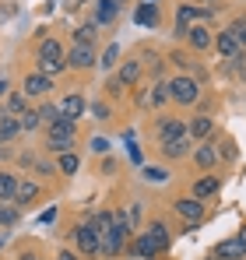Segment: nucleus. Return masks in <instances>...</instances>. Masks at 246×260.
<instances>
[{"label": "nucleus", "instance_id": "1", "mask_svg": "<svg viewBox=\"0 0 246 260\" xmlns=\"http://www.w3.org/2000/svg\"><path fill=\"white\" fill-rule=\"evenodd\" d=\"M169 99L179 102V106H194L201 99V88H197L194 78H172L169 81Z\"/></svg>", "mask_w": 246, "mask_h": 260}, {"label": "nucleus", "instance_id": "2", "mask_svg": "<svg viewBox=\"0 0 246 260\" xmlns=\"http://www.w3.org/2000/svg\"><path fill=\"white\" fill-rule=\"evenodd\" d=\"M64 67H71V71H88V67H95V49L74 43L64 53Z\"/></svg>", "mask_w": 246, "mask_h": 260}, {"label": "nucleus", "instance_id": "3", "mask_svg": "<svg viewBox=\"0 0 246 260\" xmlns=\"http://www.w3.org/2000/svg\"><path fill=\"white\" fill-rule=\"evenodd\" d=\"M172 208H176V215L183 218V221H190V225H197V221L204 218V204H201L197 197H179Z\"/></svg>", "mask_w": 246, "mask_h": 260}, {"label": "nucleus", "instance_id": "4", "mask_svg": "<svg viewBox=\"0 0 246 260\" xmlns=\"http://www.w3.org/2000/svg\"><path fill=\"white\" fill-rule=\"evenodd\" d=\"M53 63H64V49L56 39H46V43H39V74H46Z\"/></svg>", "mask_w": 246, "mask_h": 260}, {"label": "nucleus", "instance_id": "5", "mask_svg": "<svg viewBox=\"0 0 246 260\" xmlns=\"http://www.w3.org/2000/svg\"><path fill=\"white\" fill-rule=\"evenodd\" d=\"M21 91H25V99H42L46 91H53V78H46V74H28L25 78V85H21Z\"/></svg>", "mask_w": 246, "mask_h": 260}, {"label": "nucleus", "instance_id": "6", "mask_svg": "<svg viewBox=\"0 0 246 260\" xmlns=\"http://www.w3.org/2000/svg\"><path fill=\"white\" fill-rule=\"evenodd\" d=\"M74 243H78V250L88 253V257H95V253H99V236H95V229H91V225H78V229H74Z\"/></svg>", "mask_w": 246, "mask_h": 260}, {"label": "nucleus", "instance_id": "7", "mask_svg": "<svg viewBox=\"0 0 246 260\" xmlns=\"http://www.w3.org/2000/svg\"><path fill=\"white\" fill-rule=\"evenodd\" d=\"M155 134H159V141H172V137H183L187 134V123L183 120H176V116H159V127H155Z\"/></svg>", "mask_w": 246, "mask_h": 260}, {"label": "nucleus", "instance_id": "8", "mask_svg": "<svg viewBox=\"0 0 246 260\" xmlns=\"http://www.w3.org/2000/svg\"><path fill=\"white\" fill-rule=\"evenodd\" d=\"M194 162H197V169H204V173L218 166V151H214V141H211V137H207L204 144L194 151Z\"/></svg>", "mask_w": 246, "mask_h": 260}, {"label": "nucleus", "instance_id": "9", "mask_svg": "<svg viewBox=\"0 0 246 260\" xmlns=\"http://www.w3.org/2000/svg\"><path fill=\"white\" fill-rule=\"evenodd\" d=\"M134 21H137V25H144V28H159L162 14H159V7H155V4H148V0H144V4L134 11Z\"/></svg>", "mask_w": 246, "mask_h": 260}, {"label": "nucleus", "instance_id": "10", "mask_svg": "<svg viewBox=\"0 0 246 260\" xmlns=\"http://www.w3.org/2000/svg\"><path fill=\"white\" fill-rule=\"evenodd\" d=\"M36 197H39V183L36 179H18V190H14V201L11 204L21 208V204H32Z\"/></svg>", "mask_w": 246, "mask_h": 260}, {"label": "nucleus", "instance_id": "11", "mask_svg": "<svg viewBox=\"0 0 246 260\" xmlns=\"http://www.w3.org/2000/svg\"><path fill=\"white\" fill-rule=\"evenodd\" d=\"M187 151H190V134H183V137H172V141H165L162 144V155L165 158H187Z\"/></svg>", "mask_w": 246, "mask_h": 260}, {"label": "nucleus", "instance_id": "12", "mask_svg": "<svg viewBox=\"0 0 246 260\" xmlns=\"http://www.w3.org/2000/svg\"><path fill=\"white\" fill-rule=\"evenodd\" d=\"M211 253H214V257H222V260H243L246 257V250H243V243H239V239H225V243H218Z\"/></svg>", "mask_w": 246, "mask_h": 260}, {"label": "nucleus", "instance_id": "13", "mask_svg": "<svg viewBox=\"0 0 246 260\" xmlns=\"http://www.w3.org/2000/svg\"><path fill=\"white\" fill-rule=\"evenodd\" d=\"M81 113H84V99L78 91H71V95L60 102V116H64V120H78Z\"/></svg>", "mask_w": 246, "mask_h": 260}, {"label": "nucleus", "instance_id": "14", "mask_svg": "<svg viewBox=\"0 0 246 260\" xmlns=\"http://www.w3.org/2000/svg\"><path fill=\"white\" fill-rule=\"evenodd\" d=\"M18 134H21V123H18L11 113H4V109H0V144L18 141Z\"/></svg>", "mask_w": 246, "mask_h": 260}, {"label": "nucleus", "instance_id": "15", "mask_svg": "<svg viewBox=\"0 0 246 260\" xmlns=\"http://www.w3.org/2000/svg\"><path fill=\"white\" fill-rule=\"evenodd\" d=\"M194 18H197V7H187V4H179V7H176V36H179V39L190 32Z\"/></svg>", "mask_w": 246, "mask_h": 260}, {"label": "nucleus", "instance_id": "16", "mask_svg": "<svg viewBox=\"0 0 246 260\" xmlns=\"http://www.w3.org/2000/svg\"><path fill=\"white\" fill-rule=\"evenodd\" d=\"M214 49H218V53L229 60V56H236V53H239V39H236V36L225 28V32H218V36H214Z\"/></svg>", "mask_w": 246, "mask_h": 260}, {"label": "nucleus", "instance_id": "17", "mask_svg": "<svg viewBox=\"0 0 246 260\" xmlns=\"http://www.w3.org/2000/svg\"><path fill=\"white\" fill-rule=\"evenodd\" d=\"M120 14V7L113 0H95V25H113Z\"/></svg>", "mask_w": 246, "mask_h": 260}, {"label": "nucleus", "instance_id": "18", "mask_svg": "<svg viewBox=\"0 0 246 260\" xmlns=\"http://www.w3.org/2000/svg\"><path fill=\"white\" fill-rule=\"evenodd\" d=\"M187 134H190V137L207 141V137L214 134V120H211V116H194V120H190V127H187Z\"/></svg>", "mask_w": 246, "mask_h": 260}, {"label": "nucleus", "instance_id": "19", "mask_svg": "<svg viewBox=\"0 0 246 260\" xmlns=\"http://www.w3.org/2000/svg\"><path fill=\"white\" fill-rule=\"evenodd\" d=\"M187 39H190V46L194 49H211V32H207V25H190V32H187Z\"/></svg>", "mask_w": 246, "mask_h": 260}, {"label": "nucleus", "instance_id": "20", "mask_svg": "<svg viewBox=\"0 0 246 260\" xmlns=\"http://www.w3.org/2000/svg\"><path fill=\"white\" fill-rule=\"evenodd\" d=\"M130 253H137V257H155V253H159V243H155V239H151L148 232H141V236L134 239Z\"/></svg>", "mask_w": 246, "mask_h": 260}, {"label": "nucleus", "instance_id": "21", "mask_svg": "<svg viewBox=\"0 0 246 260\" xmlns=\"http://www.w3.org/2000/svg\"><path fill=\"white\" fill-rule=\"evenodd\" d=\"M46 137H78V120H56L53 127H46Z\"/></svg>", "mask_w": 246, "mask_h": 260}, {"label": "nucleus", "instance_id": "22", "mask_svg": "<svg viewBox=\"0 0 246 260\" xmlns=\"http://www.w3.org/2000/svg\"><path fill=\"white\" fill-rule=\"evenodd\" d=\"M14 190H18V176L0 169V201H14Z\"/></svg>", "mask_w": 246, "mask_h": 260}, {"label": "nucleus", "instance_id": "23", "mask_svg": "<svg viewBox=\"0 0 246 260\" xmlns=\"http://www.w3.org/2000/svg\"><path fill=\"white\" fill-rule=\"evenodd\" d=\"M218 190V176H201L197 183H194V197L197 201H204V197H211Z\"/></svg>", "mask_w": 246, "mask_h": 260}, {"label": "nucleus", "instance_id": "24", "mask_svg": "<svg viewBox=\"0 0 246 260\" xmlns=\"http://www.w3.org/2000/svg\"><path fill=\"white\" fill-rule=\"evenodd\" d=\"M74 148V137H46V151H53V155H67Z\"/></svg>", "mask_w": 246, "mask_h": 260}, {"label": "nucleus", "instance_id": "25", "mask_svg": "<svg viewBox=\"0 0 246 260\" xmlns=\"http://www.w3.org/2000/svg\"><path fill=\"white\" fill-rule=\"evenodd\" d=\"M64 176H74L78 169H81V158L74 155V151H67V155H60V166H56Z\"/></svg>", "mask_w": 246, "mask_h": 260}, {"label": "nucleus", "instance_id": "26", "mask_svg": "<svg viewBox=\"0 0 246 260\" xmlns=\"http://www.w3.org/2000/svg\"><path fill=\"white\" fill-rule=\"evenodd\" d=\"M137 78H141V63H137V60H127V63L120 67V81L123 85H134Z\"/></svg>", "mask_w": 246, "mask_h": 260}, {"label": "nucleus", "instance_id": "27", "mask_svg": "<svg viewBox=\"0 0 246 260\" xmlns=\"http://www.w3.org/2000/svg\"><path fill=\"white\" fill-rule=\"evenodd\" d=\"M18 215H21L18 204H11V201L0 204V225H18Z\"/></svg>", "mask_w": 246, "mask_h": 260}, {"label": "nucleus", "instance_id": "28", "mask_svg": "<svg viewBox=\"0 0 246 260\" xmlns=\"http://www.w3.org/2000/svg\"><path fill=\"white\" fill-rule=\"evenodd\" d=\"M148 236L159 243V250H165V246H169V229H165L162 221H151V225H148Z\"/></svg>", "mask_w": 246, "mask_h": 260}, {"label": "nucleus", "instance_id": "29", "mask_svg": "<svg viewBox=\"0 0 246 260\" xmlns=\"http://www.w3.org/2000/svg\"><path fill=\"white\" fill-rule=\"evenodd\" d=\"M95 36H99V25L91 21V25H81V28L74 32V43H81V46H91V43H95Z\"/></svg>", "mask_w": 246, "mask_h": 260}, {"label": "nucleus", "instance_id": "30", "mask_svg": "<svg viewBox=\"0 0 246 260\" xmlns=\"http://www.w3.org/2000/svg\"><path fill=\"white\" fill-rule=\"evenodd\" d=\"M18 123H21V134H25V130H39L42 127V120H39V113H36V109H25V113L18 116Z\"/></svg>", "mask_w": 246, "mask_h": 260}, {"label": "nucleus", "instance_id": "31", "mask_svg": "<svg viewBox=\"0 0 246 260\" xmlns=\"http://www.w3.org/2000/svg\"><path fill=\"white\" fill-rule=\"evenodd\" d=\"M148 102H151V106H165V102H169V81H159V85L151 88Z\"/></svg>", "mask_w": 246, "mask_h": 260}, {"label": "nucleus", "instance_id": "32", "mask_svg": "<svg viewBox=\"0 0 246 260\" xmlns=\"http://www.w3.org/2000/svg\"><path fill=\"white\" fill-rule=\"evenodd\" d=\"M25 109H28V106H25V95H18V91H14V95L7 99V106H4V113H11V116H21Z\"/></svg>", "mask_w": 246, "mask_h": 260}, {"label": "nucleus", "instance_id": "33", "mask_svg": "<svg viewBox=\"0 0 246 260\" xmlns=\"http://www.w3.org/2000/svg\"><path fill=\"white\" fill-rule=\"evenodd\" d=\"M39 113V120L46 123V127H53L56 120H60V106H42V109H36Z\"/></svg>", "mask_w": 246, "mask_h": 260}, {"label": "nucleus", "instance_id": "34", "mask_svg": "<svg viewBox=\"0 0 246 260\" xmlns=\"http://www.w3.org/2000/svg\"><path fill=\"white\" fill-rule=\"evenodd\" d=\"M116 60H120V46H106V53H102V67L109 71V67H116Z\"/></svg>", "mask_w": 246, "mask_h": 260}, {"label": "nucleus", "instance_id": "35", "mask_svg": "<svg viewBox=\"0 0 246 260\" xmlns=\"http://www.w3.org/2000/svg\"><path fill=\"white\" fill-rule=\"evenodd\" d=\"M144 179H148V183H165L169 173H165V169H155V166H144Z\"/></svg>", "mask_w": 246, "mask_h": 260}, {"label": "nucleus", "instance_id": "36", "mask_svg": "<svg viewBox=\"0 0 246 260\" xmlns=\"http://www.w3.org/2000/svg\"><path fill=\"white\" fill-rule=\"evenodd\" d=\"M214 151H218V158L232 162V158H236V141H222V148H214Z\"/></svg>", "mask_w": 246, "mask_h": 260}, {"label": "nucleus", "instance_id": "37", "mask_svg": "<svg viewBox=\"0 0 246 260\" xmlns=\"http://www.w3.org/2000/svg\"><path fill=\"white\" fill-rule=\"evenodd\" d=\"M91 116H95V120H109V116H113V109H109L106 102H95V106H91Z\"/></svg>", "mask_w": 246, "mask_h": 260}, {"label": "nucleus", "instance_id": "38", "mask_svg": "<svg viewBox=\"0 0 246 260\" xmlns=\"http://www.w3.org/2000/svg\"><path fill=\"white\" fill-rule=\"evenodd\" d=\"M169 60H172L176 67H194V60H190L187 53H179V49H176V53H169Z\"/></svg>", "mask_w": 246, "mask_h": 260}, {"label": "nucleus", "instance_id": "39", "mask_svg": "<svg viewBox=\"0 0 246 260\" xmlns=\"http://www.w3.org/2000/svg\"><path fill=\"white\" fill-rule=\"evenodd\" d=\"M91 151H95V155H106V151H109V141H106V137H95V141H91Z\"/></svg>", "mask_w": 246, "mask_h": 260}, {"label": "nucleus", "instance_id": "40", "mask_svg": "<svg viewBox=\"0 0 246 260\" xmlns=\"http://www.w3.org/2000/svg\"><path fill=\"white\" fill-rule=\"evenodd\" d=\"M123 88L127 85H123L120 78H113V81H109V95H123Z\"/></svg>", "mask_w": 246, "mask_h": 260}, {"label": "nucleus", "instance_id": "41", "mask_svg": "<svg viewBox=\"0 0 246 260\" xmlns=\"http://www.w3.org/2000/svg\"><path fill=\"white\" fill-rule=\"evenodd\" d=\"M130 162H134V166H141V162H144V158H141V148H134V144H130Z\"/></svg>", "mask_w": 246, "mask_h": 260}, {"label": "nucleus", "instance_id": "42", "mask_svg": "<svg viewBox=\"0 0 246 260\" xmlns=\"http://www.w3.org/2000/svg\"><path fill=\"white\" fill-rule=\"evenodd\" d=\"M36 173H39V176H49V173H53V166H49V162H39V166H36Z\"/></svg>", "mask_w": 246, "mask_h": 260}, {"label": "nucleus", "instance_id": "43", "mask_svg": "<svg viewBox=\"0 0 246 260\" xmlns=\"http://www.w3.org/2000/svg\"><path fill=\"white\" fill-rule=\"evenodd\" d=\"M53 218H56V211L49 208V211H42V215H39V221H42V225H46V221H53Z\"/></svg>", "mask_w": 246, "mask_h": 260}, {"label": "nucleus", "instance_id": "44", "mask_svg": "<svg viewBox=\"0 0 246 260\" xmlns=\"http://www.w3.org/2000/svg\"><path fill=\"white\" fill-rule=\"evenodd\" d=\"M236 239H239V243H243V250H246V225H243V232H239V236H236Z\"/></svg>", "mask_w": 246, "mask_h": 260}, {"label": "nucleus", "instance_id": "45", "mask_svg": "<svg viewBox=\"0 0 246 260\" xmlns=\"http://www.w3.org/2000/svg\"><path fill=\"white\" fill-rule=\"evenodd\" d=\"M239 49H246V28L239 32Z\"/></svg>", "mask_w": 246, "mask_h": 260}, {"label": "nucleus", "instance_id": "46", "mask_svg": "<svg viewBox=\"0 0 246 260\" xmlns=\"http://www.w3.org/2000/svg\"><path fill=\"white\" fill-rule=\"evenodd\" d=\"M7 155H11V151H7V148H4V144H0V158H7Z\"/></svg>", "mask_w": 246, "mask_h": 260}, {"label": "nucleus", "instance_id": "47", "mask_svg": "<svg viewBox=\"0 0 246 260\" xmlns=\"http://www.w3.org/2000/svg\"><path fill=\"white\" fill-rule=\"evenodd\" d=\"M113 4H116V7H127V4H130V0H113Z\"/></svg>", "mask_w": 246, "mask_h": 260}, {"label": "nucleus", "instance_id": "48", "mask_svg": "<svg viewBox=\"0 0 246 260\" xmlns=\"http://www.w3.org/2000/svg\"><path fill=\"white\" fill-rule=\"evenodd\" d=\"M21 260H39V257H36V253H25V257H21Z\"/></svg>", "mask_w": 246, "mask_h": 260}, {"label": "nucleus", "instance_id": "49", "mask_svg": "<svg viewBox=\"0 0 246 260\" xmlns=\"http://www.w3.org/2000/svg\"><path fill=\"white\" fill-rule=\"evenodd\" d=\"M56 260H74V257H71V253H60V257H56Z\"/></svg>", "mask_w": 246, "mask_h": 260}, {"label": "nucleus", "instance_id": "50", "mask_svg": "<svg viewBox=\"0 0 246 260\" xmlns=\"http://www.w3.org/2000/svg\"><path fill=\"white\" fill-rule=\"evenodd\" d=\"M4 91H7V81H0V95H4Z\"/></svg>", "mask_w": 246, "mask_h": 260}, {"label": "nucleus", "instance_id": "51", "mask_svg": "<svg viewBox=\"0 0 246 260\" xmlns=\"http://www.w3.org/2000/svg\"><path fill=\"white\" fill-rule=\"evenodd\" d=\"M207 260H222V257H214V253H211V257H207Z\"/></svg>", "mask_w": 246, "mask_h": 260}, {"label": "nucleus", "instance_id": "52", "mask_svg": "<svg viewBox=\"0 0 246 260\" xmlns=\"http://www.w3.org/2000/svg\"><path fill=\"white\" fill-rule=\"evenodd\" d=\"M148 4H155V0H148Z\"/></svg>", "mask_w": 246, "mask_h": 260}]
</instances>
